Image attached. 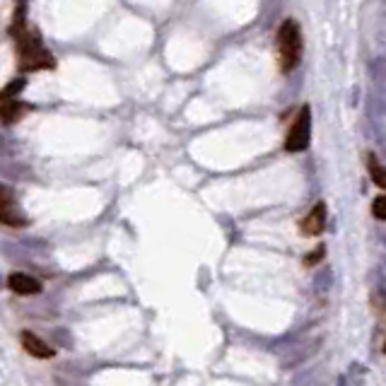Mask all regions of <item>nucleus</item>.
Returning <instances> with one entry per match:
<instances>
[{"instance_id": "423d86ee", "label": "nucleus", "mask_w": 386, "mask_h": 386, "mask_svg": "<svg viewBox=\"0 0 386 386\" xmlns=\"http://www.w3.org/2000/svg\"><path fill=\"white\" fill-rule=\"evenodd\" d=\"M20 345H22V350L30 357H34V360H51V357H56V348L49 345L44 338H39L34 331H30V328H25V331L20 333Z\"/></svg>"}, {"instance_id": "6e6552de", "label": "nucleus", "mask_w": 386, "mask_h": 386, "mask_svg": "<svg viewBox=\"0 0 386 386\" xmlns=\"http://www.w3.org/2000/svg\"><path fill=\"white\" fill-rule=\"evenodd\" d=\"M27 111H30V106L17 102V97L0 94V121H3V124H15V121H20Z\"/></svg>"}, {"instance_id": "9d476101", "label": "nucleus", "mask_w": 386, "mask_h": 386, "mask_svg": "<svg viewBox=\"0 0 386 386\" xmlns=\"http://www.w3.org/2000/svg\"><path fill=\"white\" fill-rule=\"evenodd\" d=\"M372 215H374L376 220H384L386 223V193H381V196H376V198L372 201Z\"/></svg>"}, {"instance_id": "20e7f679", "label": "nucleus", "mask_w": 386, "mask_h": 386, "mask_svg": "<svg viewBox=\"0 0 386 386\" xmlns=\"http://www.w3.org/2000/svg\"><path fill=\"white\" fill-rule=\"evenodd\" d=\"M0 225H5V227L12 229L27 227V218L20 210V205H17L15 193L8 186H3V183H0Z\"/></svg>"}, {"instance_id": "1a4fd4ad", "label": "nucleus", "mask_w": 386, "mask_h": 386, "mask_svg": "<svg viewBox=\"0 0 386 386\" xmlns=\"http://www.w3.org/2000/svg\"><path fill=\"white\" fill-rule=\"evenodd\" d=\"M367 167H370V177H372V181H374V186L381 188V191H386V167L384 164H379V159H376L374 155H370V157H367Z\"/></svg>"}, {"instance_id": "7ed1b4c3", "label": "nucleus", "mask_w": 386, "mask_h": 386, "mask_svg": "<svg viewBox=\"0 0 386 386\" xmlns=\"http://www.w3.org/2000/svg\"><path fill=\"white\" fill-rule=\"evenodd\" d=\"M309 140H312V114H309V106H302L285 133V150L287 152H302V150H307Z\"/></svg>"}, {"instance_id": "f03ea898", "label": "nucleus", "mask_w": 386, "mask_h": 386, "mask_svg": "<svg viewBox=\"0 0 386 386\" xmlns=\"http://www.w3.org/2000/svg\"><path fill=\"white\" fill-rule=\"evenodd\" d=\"M275 49H277V63L282 73H293L302 60L304 51V36L302 30L295 20H285L277 27L275 34Z\"/></svg>"}, {"instance_id": "f8f14e48", "label": "nucleus", "mask_w": 386, "mask_h": 386, "mask_svg": "<svg viewBox=\"0 0 386 386\" xmlns=\"http://www.w3.org/2000/svg\"><path fill=\"white\" fill-rule=\"evenodd\" d=\"M321 258H323V247H319L317 251H312L307 258H304V266H317V263L321 261Z\"/></svg>"}, {"instance_id": "ddd939ff", "label": "nucleus", "mask_w": 386, "mask_h": 386, "mask_svg": "<svg viewBox=\"0 0 386 386\" xmlns=\"http://www.w3.org/2000/svg\"><path fill=\"white\" fill-rule=\"evenodd\" d=\"M384 355H386V341H384Z\"/></svg>"}, {"instance_id": "f257e3e1", "label": "nucleus", "mask_w": 386, "mask_h": 386, "mask_svg": "<svg viewBox=\"0 0 386 386\" xmlns=\"http://www.w3.org/2000/svg\"><path fill=\"white\" fill-rule=\"evenodd\" d=\"M12 39L17 44V60H20L22 73H36V70H51L56 68L54 56L46 51L36 32L27 27L25 8H17L15 22H12Z\"/></svg>"}, {"instance_id": "39448f33", "label": "nucleus", "mask_w": 386, "mask_h": 386, "mask_svg": "<svg viewBox=\"0 0 386 386\" xmlns=\"http://www.w3.org/2000/svg\"><path fill=\"white\" fill-rule=\"evenodd\" d=\"M326 223H328L326 203H317L299 220V232H302V237H321L326 232Z\"/></svg>"}, {"instance_id": "0eeeda50", "label": "nucleus", "mask_w": 386, "mask_h": 386, "mask_svg": "<svg viewBox=\"0 0 386 386\" xmlns=\"http://www.w3.org/2000/svg\"><path fill=\"white\" fill-rule=\"evenodd\" d=\"M8 287H10V293L20 295V297H32V295H39L41 293V280H36L34 275L30 273H10L8 275Z\"/></svg>"}, {"instance_id": "9b49d317", "label": "nucleus", "mask_w": 386, "mask_h": 386, "mask_svg": "<svg viewBox=\"0 0 386 386\" xmlns=\"http://www.w3.org/2000/svg\"><path fill=\"white\" fill-rule=\"evenodd\" d=\"M372 302H374L376 314H379V319H381V321H384V326H386V299H384V297H379V295H376V297L372 299Z\"/></svg>"}]
</instances>
